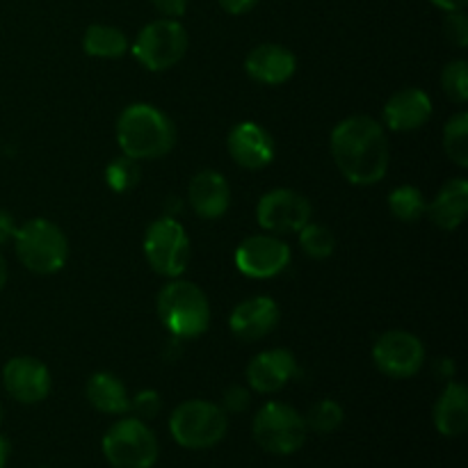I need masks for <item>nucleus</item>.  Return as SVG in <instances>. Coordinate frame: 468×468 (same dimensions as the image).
<instances>
[{"label":"nucleus","mask_w":468,"mask_h":468,"mask_svg":"<svg viewBox=\"0 0 468 468\" xmlns=\"http://www.w3.org/2000/svg\"><path fill=\"white\" fill-rule=\"evenodd\" d=\"M388 210L400 222H419L428 213V201L419 187L400 186L388 195Z\"/></svg>","instance_id":"nucleus-24"},{"label":"nucleus","mask_w":468,"mask_h":468,"mask_svg":"<svg viewBox=\"0 0 468 468\" xmlns=\"http://www.w3.org/2000/svg\"><path fill=\"white\" fill-rule=\"evenodd\" d=\"M5 283H7V263H5L3 254H0V291L5 288Z\"/></svg>","instance_id":"nucleus-39"},{"label":"nucleus","mask_w":468,"mask_h":468,"mask_svg":"<svg viewBox=\"0 0 468 468\" xmlns=\"http://www.w3.org/2000/svg\"><path fill=\"white\" fill-rule=\"evenodd\" d=\"M455 361L452 359H439L437 361V373H439V378H443V379H448V382H451L452 378H455Z\"/></svg>","instance_id":"nucleus-36"},{"label":"nucleus","mask_w":468,"mask_h":468,"mask_svg":"<svg viewBox=\"0 0 468 468\" xmlns=\"http://www.w3.org/2000/svg\"><path fill=\"white\" fill-rule=\"evenodd\" d=\"M117 144L133 160H158L176 144L172 119L149 103H133L119 114Z\"/></svg>","instance_id":"nucleus-2"},{"label":"nucleus","mask_w":468,"mask_h":468,"mask_svg":"<svg viewBox=\"0 0 468 468\" xmlns=\"http://www.w3.org/2000/svg\"><path fill=\"white\" fill-rule=\"evenodd\" d=\"M343 419H346V414H343V407L338 405L336 400H329V398H324V400H318L314 407H311L304 420H306V428L314 430V432L332 434L341 428Z\"/></svg>","instance_id":"nucleus-27"},{"label":"nucleus","mask_w":468,"mask_h":468,"mask_svg":"<svg viewBox=\"0 0 468 468\" xmlns=\"http://www.w3.org/2000/svg\"><path fill=\"white\" fill-rule=\"evenodd\" d=\"M146 263L151 270L167 279L181 277L187 270L192 259L190 238L176 218H158L146 227L144 240H142Z\"/></svg>","instance_id":"nucleus-6"},{"label":"nucleus","mask_w":468,"mask_h":468,"mask_svg":"<svg viewBox=\"0 0 468 468\" xmlns=\"http://www.w3.org/2000/svg\"><path fill=\"white\" fill-rule=\"evenodd\" d=\"M85 396L87 402L101 414L122 416L131 411V396L126 391V384L117 375L105 373V370L94 373L87 379Z\"/></svg>","instance_id":"nucleus-22"},{"label":"nucleus","mask_w":468,"mask_h":468,"mask_svg":"<svg viewBox=\"0 0 468 468\" xmlns=\"http://www.w3.org/2000/svg\"><path fill=\"white\" fill-rule=\"evenodd\" d=\"M443 149L457 167H468V114L455 112L443 126Z\"/></svg>","instance_id":"nucleus-25"},{"label":"nucleus","mask_w":468,"mask_h":468,"mask_svg":"<svg viewBox=\"0 0 468 468\" xmlns=\"http://www.w3.org/2000/svg\"><path fill=\"white\" fill-rule=\"evenodd\" d=\"M468 213V183L466 178H451L443 183L432 204H428V215L443 231H455Z\"/></svg>","instance_id":"nucleus-21"},{"label":"nucleus","mask_w":468,"mask_h":468,"mask_svg":"<svg viewBox=\"0 0 468 468\" xmlns=\"http://www.w3.org/2000/svg\"><path fill=\"white\" fill-rule=\"evenodd\" d=\"M187 32L178 18H155L146 23L133 41V55L149 71H167L186 55Z\"/></svg>","instance_id":"nucleus-9"},{"label":"nucleus","mask_w":468,"mask_h":468,"mask_svg":"<svg viewBox=\"0 0 468 468\" xmlns=\"http://www.w3.org/2000/svg\"><path fill=\"white\" fill-rule=\"evenodd\" d=\"M218 3L219 7H222L227 14H231V16H242V14L251 12L259 0H218Z\"/></svg>","instance_id":"nucleus-34"},{"label":"nucleus","mask_w":468,"mask_h":468,"mask_svg":"<svg viewBox=\"0 0 468 468\" xmlns=\"http://www.w3.org/2000/svg\"><path fill=\"white\" fill-rule=\"evenodd\" d=\"M16 222H14L12 215L7 210H0V245H7L9 240H14V233H16Z\"/></svg>","instance_id":"nucleus-35"},{"label":"nucleus","mask_w":468,"mask_h":468,"mask_svg":"<svg viewBox=\"0 0 468 468\" xmlns=\"http://www.w3.org/2000/svg\"><path fill=\"white\" fill-rule=\"evenodd\" d=\"M279 320H282V311H279L277 302L268 295H256L240 302L231 311L229 327L238 341L256 343L270 336L277 329Z\"/></svg>","instance_id":"nucleus-14"},{"label":"nucleus","mask_w":468,"mask_h":468,"mask_svg":"<svg viewBox=\"0 0 468 468\" xmlns=\"http://www.w3.org/2000/svg\"><path fill=\"white\" fill-rule=\"evenodd\" d=\"M434 425L448 439L462 437L468 430V391L464 384L448 382L434 405Z\"/></svg>","instance_id":"nucleus-20"},{"label":"nucleus","mask_w":468,"mask_h":468,"mask_svg":"<svg viewBox=\"0 0 468 468\" xmlns=\"http://www.w3.org/2000/svg\"><path fill=\"white\" fill-rule=\"evenodd\" d=\"M187 199L201 219H219L231 206V187L219 172L201 169L187 186Z\"/></svg>","instance_id":"nucleus-19"},{"label":"nucleus","mask_w":468,"mask_h":468,"mask_svg":"<svg viewBox=\"0 0 468 468\" xmlns=\"http://www.w3.org/2000/svg\"><path fill=\"white\" fill-rule=\"evenodd\" d=\"M142 169L140 163L128 155H119L112 163L105 167V183L110 186V190L114 192H131L133 187L140 183Z\"/></svg>","instance_id":"nucleus-28"},{"label":"nucleus","mask_w":468,"mask_h":468,"mask_svg":"<svg viewBox=\"0 0 468 468\" xmlns=\"http://www.w3.org/2000/svg\"><path fill=\"white\" fill-rule=\"evenodd\" d=\"M7 457H9V441L0 434V468L7 466Z\"/></svg>","instance_id":"nucleus-38"},{"label":"nucleus","mask_w":468,"mask_h":468,"mask_svg":"<svg viewBox=\"0 0 468 468\" xmlns=\"http://www.w3.org/2000/svg\"><path fill=\"white\" fill-rule=\"evenodd\" d=\"M251 396L245 387H229L224 391V402H222V410L227 414H242V411L250 407Z\"/></svg>","instance_id":"nucleus-32"},{"label":"nucleus","mask_w":468,"mask_h":468,"mask_svg":"<svg viewBox=\"0 0 468 468\" xmlns=\"http://www.w3.org/2000/svg\"><path fill=\"white\" fill-rule=\"evenodd\" d=\"M254 439L270 455H292L306 441V420L295 407L286 402H268L254 416Z\"/></svg>","instance_id":"nucleus-8"},{"label":"nucleus","mask_w":468,"mask_h":468,"mask_svg":"<svg viewBox=\"0 0 468 468\" xmlns=\"http://www.w3.org/2000/svg\"><path fill=\"white\" fill-rule=\"evenodd\" d=\"M329 146L334 163L352 186H375L387 176L391 149L378 119L368 114H352L343 119L334 126Z\"/></svg>","instance_id":"nucleus-1"},{"label":"nucleus","mask_w":468,"mask_h":468,"mask_svg":"<svg viewBox=\"0 0 468 468\" xmlns=\"http://www.w3.org/2000/svg\"><path fill=\"white\" fill-rule=\"evenodd\" d=\"M163 18H181L187 9V0H151Z\"/></svg>","instance_id":"nucleus-33"},{"label":"nucleus","mask_w":468,"mask_h":468,"mask_svg":"<svg viewBox=\"0 0 468 468\" xmlns=\"http://www.w3.org/2000/svg\"><path fill=\"white\" fill-rule=\"evenodd\" d=\"M5 391L23 405H37L50 393V370L37 356H14L3 368Z\"/></svg>","instance_id":"nucleus-13"},{"label":"nucleus","mask_w":468,"mask_h":468,"mask_svg":"<svg viewBox=\"0 0 468 468\" xmlns=\"http://www.w3.org/2000/svg\"><path fill=\"white\" fill-rule=\"evenodd\" d=\"M103 455L112 468H154L160 446L154 430L140 419H122L105 432Z\"/></svg>","instance_id":"nucleus-7"},{"label":"nucleus","mask_w":468,"mask_h":468,"mask_svg":"<svg viewBox=\"0 0 468 468\" xmlns=\"http://www.w3.org/2000/svg\"><path fill=\"white\" fill-rule=\"evenodd\" d=\"M229 154L242 169H263L274 160V140L261 123L240 122L229 133Z\"/></svg>","instance_id":"nucleus-15"},{"label":"nucleus","mask_w":468,"mask_h":468,"mask_svg":"<svg viewBox=\"0 0 468 468\" xmlns=\"http://www.w3.org/2000/svg\"><path fill=\"white\" fill-rule=\"evenodd\" d=\"M14 250L23 268L35 274H55L69 259V240L62 229L44 218L21 224L14 233Z\"/></svg>","instance_id":"nucleus-4"},{"label":"nucleus","mask_w":468,"mask_h":468,"mask_svg":"<svg viewBox=\"0 0 468 468\" xmlns=\"http://www.w3.org/2000/svg\"><path fill=\"white\" fill-rule=\"evenodd\" d=\"M160 407H163V402H160L158 391H154V388H144V391L135 393L131 398V411H135V419L140 420L155 419Z\"/></svg>","instance_id":"nucleus-30"},{"label":"nucleus","mask_w":468,"mask_h":468,"mask_svg":"<svg viewBox=\"0 0 468 468\" xmlns=\"http://www.w3.org/2000/svg\"><path fill=\"white\" fill-rule=\"evenodd\" d=\"M155 309L160 323L174 338H197L210 324V304L206 292L197 283L181 277L165 283L158 292Z\"/></svg>","instance_id":"nucleus-3"},{"label":"nucleus","mask_w":468,"mask_h":468,"mask_svg":"<svg viewBox=\"0 0 468 468\" xmlns=\"http://www.w3.org/2000/svg\"><path fill=\"white\" fill-rule=\"evenodd\" d=\"M441 87L448 99L457 105L468 101V64L464 59H452L441 71Z\"/></svg>","instance_id":"nucleus-29"},{"label":"nucleus","mask_w":468,"mask_h":468,"mask_svg":"<svg viewBox=\"0 0 468 468\" xmlns=\"http://www.w3.org/2000/svg\"><path fill=\"white\" fill-rule=\"evenodd\" d=\"M291 259L292 254L288 242L274 233H256V236L245 238L233 256L240 274L250 279L277 277L291 265Z\"/></svg>","instance_id":"nucleus-12"},{"label":"nucleus","mask_w":468,"mask_h":468,"mask_svg":"<svg viewBox=\"0 0 468 468\" xmlns=\"http://www.w3.org/2000/svg\"><path fill=\"white\" fill-rule=\"evenodd\" d=\"M256 219L263 231L274 236L300 233V229L311 222V201L291 187H277L261 197Z\"/></svg>","instance_id":"nucleus-10"},{"label":"nucleus","mask_w":468,"mask_h":468,"mask_svg":"<svg viewBox=\"0 0 468 468\" xmlns=\"http://www.w3.org/2000/svg\"><path fill=\"white\" fill-rule=\"evenodd\" d=\"M82 48L87 55L99 59H117L126 55L128 50V37L123 30L114 26H105V23H94L85 30L82 37Z\"/></svg>","instance_id":"nucleus-23"},{"label":"nucleus","mask_w":468,"mask_h":468,"mask_svg":"<svg viewBox=\"0 0 468 468\" xmlns=\"http://www.w3.org/2000/svg\"><path fill=\"white\" fill-rule=\"evenodd\" d=\"M432 117V99L419 87L396 91L384 105V123L396 133H411L423 128Z\"/></svg>","instance_id":"nucleus-18"},{"label":"nucleus","mask_w":468,"mask_h":468,"mask_svg":"<svg viewBox=\"0 0 468 468\" xmlns=\"http://www.w3.org/2000/svg\"><path fill=\"white\" fill-rule=\"evenodd\" d=\"M297 59L291 48L282 44H259L245 59V71L261 85L277 87L295 76Z\"/></svg>","instance_id":"nucleus-17"},{"label":"nucleus","mask_w":468,"mask_h":468,"mask_svg":"<svg viewBox=\"0 0 468 468\" xmlns=\"http://www.w3.org/2000/svg\"><path fill=\"white\" fill-rule=\"evenodd\" d=\"M3 416H5V411H3V405H0V423H3Z\"/></svg>","instance_id":"nucleus-40"},{"label":"nucleus","mask_w":468,"mask_h":468,"mask_svg":"<svg viewBox=\"0 0 468 468\" xmlns=\"http://www.w3.org/2000/svg\"><path fill=\"white\" fill-rule=\"evenodd\" d=\"M295 375V355L283 347L259 352L247 366V382L256 393H279Z\"/></svg>","instance_id":"nucleus-16"},{"label":"nucleus","mask_w":468,"mask_h":468,"mask_svg":"<svg viewBox=\"0 0 468 468\" xmlns=\"http://www.w3.org/2000/svg\"><path fill=\"white\" fill-rule=\"evenodd\" d=\"M443 30L446 37L460 48L468 46V18L464 9H457V12H446V21H443Z\"/></svg>","instance_id":"nucleus-31"},{"label":"nucleus","mask_w":468,"mask_h":468,"mask_svg":"<svg viewBox=\"0 0 468 468\" xmlns=\"http://www.w3.org/2000/svg\"><path fill=\"white\" fill-rule=\"evenodd\" d=\"M300 245L311 259H329L336 250V236L324 224H306L300 229Z\"/></svg>","instance_id":"nucleus-26"},{"label":"nucleus","mask_w":468,"mask_h":468,"mask_svg":"<svg viewBox=\"0 0 468 468\" xmlns=\"http://www.w3.org/2000/svg\"><path fill=\"white\" fill-rule=\"evenodd\" d=\"M373 361L391 379H410L423 368L425 347L419 336L405 329H388L375 341Z\"/></svg>","instance_id":"nucleus-11"},{"label":"nucleus","mask_w":468,"mask_h":468,"mask_svg":"<svg viewBox=\"0 0 468 468\" xmlns=\"http://www.w3.org/2000/svg\"><path fill=\"white\" fill-rule=\"evenodd\" d=\"M432 5H437L443 12H457V9H464L468 0H430Z\"/></svg>","instance_id":"nucleus-37"},{"label":"nucleus","mask_w":468,"mask_h":468,"mask_svg":"<svg viewBox=\"0 0 468 468\" xmlns=\"http://www.w3.org/2000/svg\"><path fill=\"white\" fill-rule=\"evenodd\" d=\"M229 414L208 400H186L169 416L174 441L187 451H206L227 437Z\"/></svg>","instance_id":"nucleus-5"}]
</instances>
